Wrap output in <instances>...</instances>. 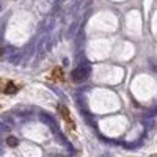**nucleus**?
Returning a JSON list of instances; mask_svg holds the SVG:
<instances>
[{
	"label": "nucleus",
	"instance_id": "f03ea898",
	"mask_svg": "<svg viewBox=\"0 0 157 157\" xmlns=\"http://www.w3.org/2000/svg\"><path fill=\"white\" fill-rule=\"evenodd\" d=\"M88 77V68H77L72 72V80L74 82H83Z\"/></svg>",
	"mask_w": 157,
	"mask_h": 157
},
{
	"label": "nucleus",
	"instance_id": "7ed1b4c3",
	"mask_svg": "<svg viewBox=\"0 0 157 157\" xmlns=\"http://www.w3.org/2000/svg\"><path fill=\"white\" fill-rule=\"evenodd\" d=\"M63 78H64V74H63V69L61 68H54L50 71V80H54V82H63Z\"/></svg>",
	"mask_w": 157,
	"mask_h": 157
},
{
	"label": "nucleus",
	"instance_id": "20e7f679",
	"mask_svg": "<svg viewBox=\"0 0 157 157\" xmlns=\"http://www.w3.org/2000/svg\"><path fill=\"white\" fill-rule=\"evenodd\" d=\"M17 90H19V88L16 86V83L10 82L8 85H5V86H3V93H6V94H14Z\"/></svg>",
	"mask_w": 157,
	"mask_h": 157
},
{
	"label": "nucleus",
	"instance_id": "39448f33",
	"mask_svg": "<svg viewBox=\"0 0 157 157\" xmlns=\"http://www.w3.org/2000/svg\"><path fill=\"white\" fill-rule=\"evenodd\" d=\"M8 145H10V146H16V145H17V138L10 137V138H8Z\"/></svg>",
	"mask_w": 157,
	"mask_h": 157
},
{
	"label": "nucleus",
	"instance_id": "f257e3e1",
	"mask_svg": "<svg viewBox=\"0 0 157 157\" xmlns=\"http://www.w3.org/2000/svg\"><path fill=\"white\" fill-rule=\"evenodd\" d=\"M58 112H60V115L63 116V120H64V123H66V126H68L71 130H74V129H75V123H74L72 116H71L69 109H68L66 105H63V104H60V105H58Z\"/></svg>",
	"mask_w": 157,
	"mask_h": 157
}]
</instances>
